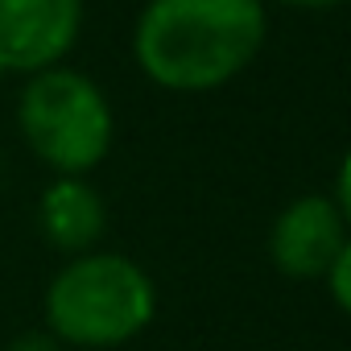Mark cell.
<instances>
[{
  "mask_svg": "<svg viewBox=\"0 0 351 351\" xmlns=\"http://www.w3.org/2000/svg\"><path fill=\"white\" fill-rule=\"evenodd\" d=\"M265 0H149L132 50L141 71L169 91H215L265 46Z\"/></svg>",
  "mask_w": 351,
  "mask_h": 351,
  "instance_id": "cell-1",
  "label": "cell"
},
{
  "mask_svg": "<svg viewBox=\"0 0 351 351\" xmlns=\"http://www.w3.org/2000/svg\"><path fill=\"white\" fill-rule=\"evenodd\" d=\"M157 314L149 273L120 252L75 256L46 289L50 335L71 347H120Z\"/></svg>",
  "mask_w": 351,
  "mask_h": 351,
  "instance_id": "cell-2",
  "label": "cell"
},
{
  "mask_svg": "<svg viewBox=\"0 0 351 351\" xmlns=\"http://www.w3.org/2000/svg\"><path fill=\"white\" fill-rule=\"evenodd\" d=\"M17 120L25 145L62 178L95 169L112 149V108L104 91L66 66L42 71L25 83Z\"/></svg>",
  "mask_w": 351,
  "mask_h": 351,
  "instance_id": "cell-3",
  "label": "cell"
},
{
  "mask_svg": "<svg viewBox=\"0 0 351 351\" xmlns=\"http://www.w3.org/2000/svg\"><path fill=\"white\" fill-rule=\"evenodd\" d=\"M83 29V0H0V66L54 71Z\"/></svg>",
  "mask_w": 351,
  "mask_h": 351,
  "instance_id": "cell-4",
  "label": "cell"
},
{
  "mask_svg": "<svg viewBox=\"0 0 351 351\" xmlns=\"http://www.w3.org/2000/svg\"><path fill=\"white\" fill-rule=\"evenodd\" d=\"M343 244H347V219L335 207V199H326V195L293 199L269 232V256L293 281L326 277L330 265L339 261Z\"/></svg>",
  "mask_w": 351,
  "mask_h": 351,
  "instance_id": "cell-5",
  "label": "cell"
},
{
  "mask_svg": "<svg viewBox=\"0 0 351 351\" xmlns=\"http://www.w3.org/2000/svg\"><path fill=\"white\" fill-rule=\"evenodd\" d=\"M38 223L54 248H62L71 256H87L108 228V207H104L99 191L87 186L83 178H58L46 186V195L38 203Z\"/></svg>",
  "mask_w": 351,
  "mask_h": 351,
  "instance_id": "cell-6",
  "label": "cell"
},
{
  "mask_svg": "<svg viewBox=\"0 0 351 351\" xmlns=\"http://www.w3.org/2000/svg\"><path fill=\"white\" fill-rule=\"evenodd\" d=\"M326 285H330V298L339 302V310H343V314H351V240L343 244L339 261L330 265V273H326Z\"/></svg>",
  "mask_w": 351,
  "mask_h": 351,
  "instance_id": "cell-7",
  "label": "cell"
},
{
  "mask_svg": "<svg viewBox=\"0 0 351 351\" xmlns=\"http://www.w3.org/2000/svg\"><path fill=\"white\" fill-rule=\"evenodd\" d=\"M5 351H66V343L54 339L50 330H21Z\"/></svg>",
  "mask_w": 351,
  "mask_h": 351,
  "instance_id": "cell-8",
  "label": "cell"
},
{
  "mask_svg": "<svg viewBox=\"0 0 351 351\" xmlns=\"http://www.w3.org/2000/svg\"><path fill=\"white\" fill-rule=\"evenodd\" d=\"M335 207L343 211V219L351 223V153L339 165V178H335Z\"/></svg>",
  "mask_w": 351,
  "mask_h": 351,
  "instance_id": "cell-9",
  "label": "cell"
},
{
  "mask_svg": "<svg viewBox=\"0 0 351 351\" xmlns=\"http://www.w3.org/2000/svg\"><path fill=\"white\" fill-rule=\"evenodd\" d=\"M281 5H298V9H335V5H347V0H281Z\"/></svg>",
  "mask_w": 351,
  "mask_h": 351,
  "instance_id": "cell-10",
  "label": "cell"
}]
</instances>
